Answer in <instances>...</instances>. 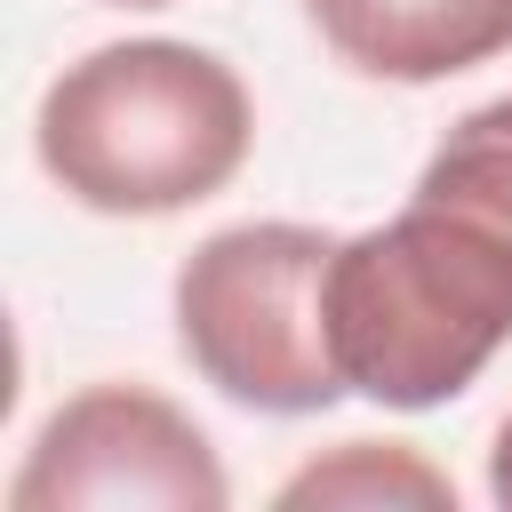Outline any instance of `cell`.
Here are the masks:
<instances>
[{
  "mask_svg": "<svg viewBox=\"0 0 512 512\" xmlns=\"http://www.w3.org/2000/svg\"><path fill=\"white\" fill-rule=\"evenodd\" d=\"M336 368L376 408H440L512 344V232L448 192H408L328 264Z\"/></svg>",
  "mask_w": 512,
  "mask_h": 512,
  "instance_id": "obj_1",
  "label": "cell"
},
{
  "mask_svg": "<svg viewBox=\"0 0 512 512\" xmlns=\"http://www.w3.org/2000/svg\"><path fill=\"white\" fill-rule=\"evenodd\" d=\"M40 168L96 216H176L256 144L240 72L192 40H112L64 64L32 120Z\"/></svg>",
  "mask_w": 512,
  "mask_h": 512,
  "instance_id": "obj_2",
  "label": "cell"
},
{
  "mask_svg": "<svg viewBox=\"0 0 512 512\" xmlns=\"http://www.w3.org/2000/svg\"><path fill=\"white\" fill-rule=\"evenodd\" d=\"M336 232L320 224H232L208 232L176 272L184 360L256 416H320L352 384L328 336Z\"/></svg>",
  "mask_w": 512,
  "mask_h": 512,
  "instance_id": "obj_3",
  "label": "cell"
},
{
  "mask_svg": "<svg viewBox=\"0 0 512 512\" xmlns=\"http://www.w3.org/2000/svg\"><path fill=\"white\" fill-rule=\"evenodd\" d=\"M16 512H224L232 480L208 448V432L144 392V384H88L72 392L24 448V472L8 480Z\"/></svg>",
  "mask_w": 512,
  "mask_h": 512,
  "instance_id": "obj_4",
  "label": "cell"
},
{
  "mask_svg": "<svg viewBox=\"0 0 512 512\" xmlns=\"http://www.w3.org/2000/svg\"><path fill=\"white\" fill-rule=\"evenodd\" d=\"M312 32L368 80H448L512 48V0H304Z\"/></svg>",
  "mask_w": 512,
  "mask_h": 512,
  "instance_id": "obj_5",
  "label": "cell"
},
{
  "mask_svg": "<svg viewBox=\"0 0 512 512\" xmlns=\"http://www.w3.org/2000/svg\"><path fill=\"white\" fill-rule=\"evenodd\" d=\"M304 504H424V512H456V480L440 464H424L400 440H344L336 456L304 464L280 480V512Z\"/></svg>",
  "mask_w": 512,
  "mask_h": 512,
  "instance_id": "obj_6",
  "label": "cell"
},
{
  "mask_svg": "<svg viewBox=\"0 0 512 512\" xmlns=\"http://www.w3.org/2000/svg\"><path fill=\"white\" fill-rule=\"evenodd\" d=\"M416 184L424 192H448V200H464V208H480V216H496L512 232V96L464 112L440 136V152L424 160Z\"/></svg>",
  "mask_w": 512,
  "mask_h": 512,
  "instance_id": "obj_7",
  "label": "cell"
},
{
  "mask_svg": "<svg viewBox=\"0 0 512 512\" xmlns=\"http://www.w3.org/2000/svg\"><path fill=\"white\" fill-rule=\"evenodd\" d=\"M488 496L512 504V416H504V432H496V448H488Z\"/></svg>",
  "mask_w": 512,
  "mask_h": 512,
  "instance_id": "obj_8",
  "label": "cell"
},
{
  "mask_svg": "<svg viewBox=\"0 0 512 512\" xmlns=\"http://www.w3.org/2000/svg\"><path fill=\"white\" fill-rule=\"evenodd\" d=\"M112 8H168V0H112Z\"/></svg>",
  "mask_w": 512,
  "mask_h": 512,
  "instance_id": "obj_9",
  "label": "cell"
}]
</instances>
